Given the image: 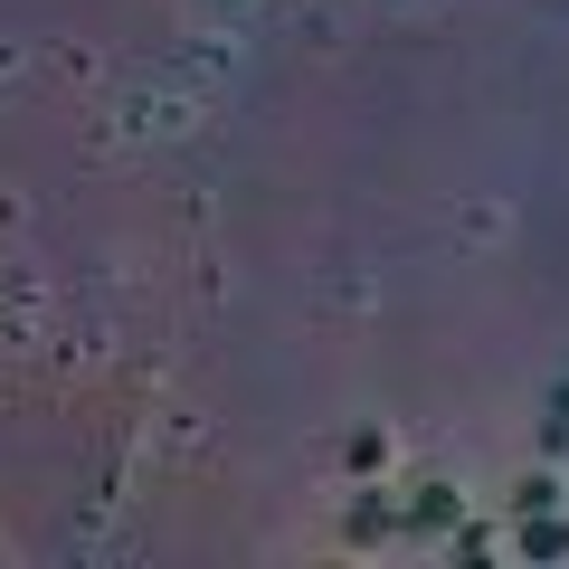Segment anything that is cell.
<instances>
[{
	"label": "cell",
	"mask_w": 569,
	"mask_h": 569,
	"mask_svg": "<svg viewBox=\"0 0 569 569\" xmlns=\"http://www.w3.org/2000/svg\"><path fill=\"white\" fill-rule=\"evenodd\" d=\"M399 531H408V512L389 503V493H361V503H351V522H342V541H351V550H389Z\"/></svg>",
	"instance_id": "cell-1"
},
{
	"label": "cell",
	"mask_w": 569,
	"mask_h": 569,
	"mask_svg": "<svg viewBox=\"0 0 569 569\" xmlns=\"http://www.w3.org/2000/svg\"><path fill=\"white\" fill-rule=\"evenodd\" d=\"M512 560H569V512H512Z\"/></svg>",
	"instance_id": "cell-2"
},
{
	"label": "cell",
	"mask_w": 569,
	"mask_h": 569,
	"mask_svg": "<svg viewBox=\"0 0 569 569\" xmlns=\"http://www.w3.org/2000/svg\"><path fill=\"white\" fill-rule=\"evenodd\" d=\"M456 522H466V493L456 485H418L408 493V531H456Z\"/></svg>",
	"instance_id": "cell-3"
},
{
	"label": "cell",
	"mask_w": 569,
	"mask_h": 569,
	"mask_svg": "<svg viewBox=\"0 0 569 569\" xmlns=\"http://www.w3.org/2000/svg\"><path fill=\"white\" fill-rule=\"evenodd\" d=\"M456 560H512L503 522H456Z\"/></svg>",
	"instance_id": "cell-4"
},
{
	"label": "cell",
	"mask_w": 569,
	"mask_h": 569,
	"mask_svg": "<svg viewBox=\"0 0 569 569\" xmlns=\"http://www.w3.org/2000/svg\"><path fill=\"white\" fill-rule=\"evenodd\" d=\"M342 466L361 475V485H370V475H389V427H361V437L342 447Z\"/></svg>",
	"instance_id": "cell-5"
},
{
	"label": "cell",
	"mask_w": 569,
	"mask_h": 569,
	"mask_svg": "<svg viewBox=\"0 0 569 569\" xmlns=\"http://www.w3.org/2000/svg\"><path fill=\"white\" fill-rule=\"evenodd\" d=\"M512 512H560V466H531L512 485Z\"/></svg>",
	"instance_id": "cell-6"
},
{
	"label": "cell",
	"mask_w": 569,
	"mask_h": 569,
	"mask_svg": "<svg viewBox=\"0 0 569 569\" xmlns=\"http://www.w3.org/2000/svg\"><path fill=\"white\" fill-rule=\"evenodd\" d=\"M541 456H550V466H560V456H569V389H560V399H550V437H541Z\"/></svg>",
	"instance_id": "cell-7"
}]
</instances>
